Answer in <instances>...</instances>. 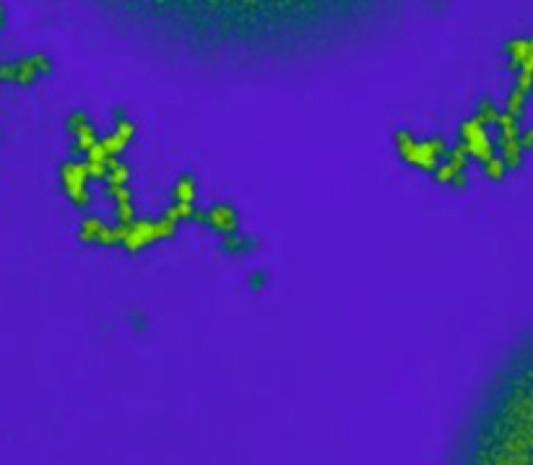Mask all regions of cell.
<instances>
[{
	"instance_id": "52a82bcc",
	"label": "cell",
	"mask_w": 533,
	"mask_h": 465,
	"mask_svg": "<svg viewBox=\"0 0 533 465\" xmlns=\"http://www.w3.org/2000/svg\"><path fill=\"white\" fill-rule=\"evenodd\" d=\"M76 234L81 245H96L104 247V250L120 247V226L99 219V216H83L81 224H78Z\"/></svg>"
},
{
	"instance_id": "5b68a950",
	"label": "cell",
	"mask_w": 533,
	"mask_h": 465,
	"mask_svg": "<svg viewBox=\"0 0 533 465\" xmlns=\"http://www.w3.org/2000/svg\"><path fill=\"white\" fill-rule=\"evenodd\" d=\"M458 146L466 151L471 164L476 161L479 167L486 159L494 156V138L489 135V130L481 128L471 115L466 120H460V125H458Z\"/></svg>"
},
{
	"instance_id": "7a4b0ae2",
	"label": "cell",
	"mask_w": 533,
	"mask_h": 465,
	"mask_svg": "<svg viewBox=\"0 0 533 465\" xmlns=\"http://www.w3.org/2000/svg\"><path fill=\"white\" fill-rule=\"evenodd\" d=\"M393 148L403 164L419 169L424 174H432L437 164H440L450 143L442 135H429V138H416L408 128H395L393 130Z\"/></svg>"
},
{
	"instance_id": "8fae6325",
	"label": "cell",
	"mask_w": 533,
	"mask_h": 465,
	"mask_svg": "<svg viewBox=\"0 0 533 465\" xmlns=\"http://www.w3.org/2000/svg\"><path fill=\"white\" fill-rule=\"evenodd\" d=\"M198 224L208 226L211 232L219 234V237H229V234L239 232V211L232 203H226V200H216L208 208H200Z\"/></svg>"
},
{
	"instance_id": "30bf717a",
	"label": "cell",
	"mask_w": 533,
	"mask_h": 465,
	"mask_svg": "<svg viewBox=\"0 0 533 465\" xmlns=\"http://www.w3.org/2000/svg\"><path fill=\"white\" fill-rule=\"evenodd\" d=\"M135 122H133V117L125 115L122 109L117 112L115 109V117H112V130L107 133V135H99V146H102L107 154L112 156V159H122L125 154V148H128L133 138H135Z\"/></svg>"
},
{
	"instance_id": "e0dca14e",
	"label": "cell",
	"mask_w": 533,
	"mask_h": 465,
	"mask_svg": "<svg viewBox=\"0 0 533 465\" xmlns=\"http://www.w3.org/2000/svg\"><path fill=\"white\" fill-rule=\"evenodd\" d=\"M528 91H520L518 86H512L510 89V94H507V99H505V109H502V115H510L512 120H523V115H525V107H528Z\"/></svg>"
},
{
	"instance_id": "ba28073f",
	"label": "cell",
	"mask_w": 533,
	"mask_h": 465,
	"mask_svg": "<svg viewBox=\"0 0 533 465\" xmlns=\"http://www.w3.org/2000/svg\"><path fill=\"white\" fill-rule=\"evenodd\" d=\"M65 133H68V141H70V154L76 156H86V151H89L91 146H96V141H99V133H96L91 117L83 109H73L68 115V120H65Z\"/></svg>"
},
{
	"instance_id": "7c38bea8",
	"label": "cell",
	"mask_w": 533,
	"mask_h": 465,
	"mask_svg": "<svg viewBox=\"0 0 533 465\" xmlns=\"http://www.w3.org/2000/svg\"><path fill=\"white\" fill-rule=\"evenodd\" d=\"M505 57H507V68L512 73H520L525 68H533V42L531 37H512L505 42Z\"/></svg>"
},
{
	"instance_id": "ac0fdd59",
	"label": "cell",
	"mask_w": 533,
	"mask_h": 465,
	"mask_svg": "<svg viewBox=\"0 0 533 465\" xmlns=\"http://www.w3.org/2000/svg\"><path fill=\"white\" fill-rule=\"evenodd\" d=\"M481 172H484V177H486L489 182H502L507 174H510V172H507V167H505V161H502V159H499L497 154H494L492 159H486V161L481 164Z\"/></svg>"
},
{
	"instance_id": "8992f818",
	"label": "cell",
	"mask_w": 533,
	"mask_h": 465,
	"mask_svg": "<svg viewBox=\"0 0 533 465\" xmlns=\"http://www.w3.org/2000/svg\"><path fill=\"white\" fill-rule=\"evenodd\" d=\"M468 169H471V159L466 156V151L455 143L447 148V154L442 159L437 169L432 172V180L445 187H466L468 182Z\"/></svg>"
},
{
	"instance_id": "2e32d148",
	"label": "cell",
	"mask_w": 533,
	"mask_h": 465,
	"mask_svg": "<svg viewBox=\"0 0 533 465\" xmlns=\"http://www.w3.org/2000/svg\"><path fill=\"white\" fill-rule=\"evenodd\" d=\"M499 115H502V107L494 102L492 96H481L479 102H476V107H473V115H471V117L479 122L481 128L492 130L494 125H497Z\"/></svg>"
},
{
	"instance_id": "9c48e42d",
	"label": "cell",
	"mask_w": 533,
	"mask_h": 465,
	"mask_svg": "<svg viewBox=\"0 0 533 465\" xmlns=\"http://www.w3.org/2000/svg\"><path fill=\"white\" fill-rule=\"evenodd\" d=\"M154 245H159V232H156L154 219H135L130 221L128 226H120V247L130 255H138Z\"/></svg>"
},
{
	"instance_id": "6da1fadb",
	"label": "cell",
	"mask_w": 533,
	"mask_h": 465,
	"mask_svg": "<svg viewBox=\"0 0 533 465\" xmlns=\"http://www.w3.org/2000/svg\"><path fill=\"white\" fill-rule=\"evenodd\" d=\"M455 465H531L528 372L484 406Z\"/></svg>"
},
{
	"instance_id": "5bb4252c",
	"label": "cell",
	"mask_w": 533,
	"mask_h": 465,
	"mask_svg": "<svg viewBox=\"0 0 533 465\" xmlns=\"http://www.w3.org/2000/svg\"><path fill=\"white\" fill-rule=\"evenodd\" d=\"M198 198V180L190 172L177 174V180L172 185V203H185V206H195Z\"/></svg>"
},
{
	"instance_id": "d6986e66",
	"label": "cell",
	"mask_w": 533,
	"mask_h": 465,
	"mask_svg": "<svg viewBox=\"0 0 533 465\" xmlns=\"http://www.w3.org/2000/svg\"><path fill=\"white\" fill-rule=\"evenodd\" d=\"M265 284H268V273H265V271H255L252 276H250V286H252L255 291H258L260 286H265Z\"/></svg>"
},
{
	"instance_id": "277c9868",
	"label": "cell",
	"mask_w": 533,
	"mask_h": 465,
	"mask_svg": "<svg viewBox=\"0 0 533 465\" xmlns=\"http://www.w3.org/2000/svg\"><path fill=\"white\" fill-rule=\"evenodd\" d=\"M57 177H60V187H63L68 203L73 208H89L91 206V193H89V172L83 167L81 159L68 156L63 164L57 167Z\"/></svg>"
},
{
	"instance_id": "3957f363",
	"label": "cell",
	"mask_w": 533,
	"mask_h": 465,
	"mask_svg": "<svg viewBox=\"0 0 533 465\" xmlns=\"http://www.w3.org/2000/svg\"><path fill=\"white\" fill-rule=\"evenodd\" d=\"M55 63L47 52H29L16 60H3L0 63V83H13V86H34L37 81L52 76Z\"/></svg>"
},
{
	"instance_id": "4fadbf2b",
	"label": "cell",
	"mask_w": 533,
	"mask_h": 465,
	"mask_svg": "<svg viewBox=\"0 0 533 465\" xmlns=\"http://www.w3.org/2000/svg\"><path fill=\"white\" fill-rule=\"evenodd\" d=\"M130 177H133V169L125 159H112L109 167L104 172V187L107 190H120V187H130Z\"/></svg>"
},
{
	"instance_id": "9a60e30c",
	"label": "cell",
	"mask_w": 533,
	"mask_h": 465,
	"mask_svg": "<svg viewBox=\"0 0 533 465\" xmlns=\"http://www.w3.org/2000/svg\"><path fill=\"white\" fill-rule=\"evenodd\" d=\"M255 237H250V234H229V237H221V245L219 250L224 255H232V258H239V255H247V252H252L255 250Z\"/></svg>"
}]
</instances>
